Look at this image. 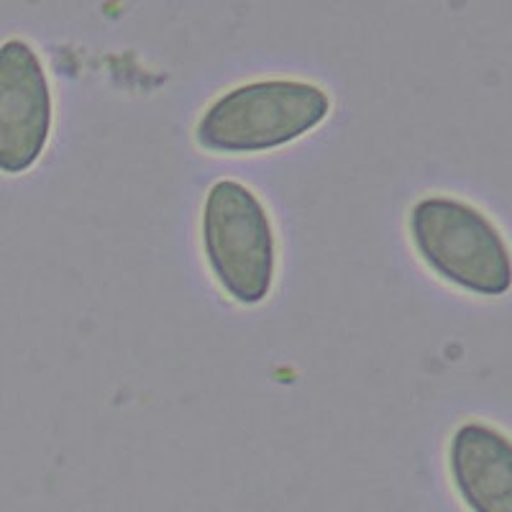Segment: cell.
I'll list each match as a JSON object with an SVG mask.
<instances>
[{"label": "cell", "instance_id": "5", "mask_svg": "<svg viewBox=\"0 0 512 512\" xmlns=\"http://www.w3.org/2000/svg\"><path fill=\"white\" fill-rule=\"evenodd\" d=\"M448 472L472 512H512V448L500 428L461 423L448 441Z\"/></svg>", "mask_w": 512, "mask_h": 512}, {"label": "cell", "instance_id": "1", "mask_svg": "<svg viewBox=\"0 0 512 512\" xmlns=\"http://www.w3.org/2000/svg\"><path fill=\"white\" fill-rule=\"evenodd\" d=\"M331 113V95L308 80L272 77L226 90L195 123V141L213 154H262L315 131Z\"/></svg>", "mask_w": 512, "mask_h": 512}, {"label": "cell", "instance_id": "2", "mask_svg": "<svg viewBox=\"0 0 512 512\" xmlns=\"http://www.w3.org/2000/svg\"><path fill=\"white\" fill-rule=\"evenodd\" d=\"M420 262L443 282L479 297L510 290V251L497 223L466 200L423 195L408 213Z\"/></svg>", "mask_w": 512, "mask_h": 512}, {"label": "cell", "instance_id": "3", "mask_svg": "<svg viewBox=\"0 0 512 512\" xmlns=\"http://www.w3.org/2000/svg\"><path fill=\"white\" fill-rule=\"evenodd\" d=\"M200 241L213 280L233 303L262 305L277 277V233L262 198L239 180L210 185Z\"/></svg>", "mask_w": 512, "mask_h": 512}, {"label": "cell", "instance_id": "4", "mask_svg": "<svg viewBox=\"0 0 512 512\" xmlns=\"http://www.w3.org/2000/svg\"><path fill=\"white\" fill-rule=\"evenodd\" d=\"M54 103L47 67L26 39L0 44V175H24L47 152Z\"/></svg>", "mask_w": 512, "mask_h": 512}]
</instances>
